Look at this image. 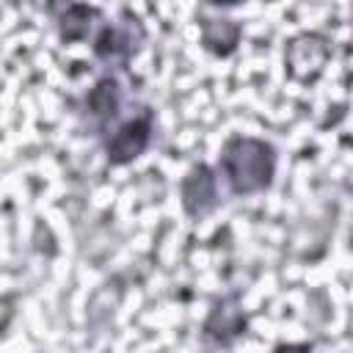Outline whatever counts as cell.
I'll return each instance as SVG.
<instances>
[{"label": "cell", "mask_w": 353, "mask_h": 353, "mask_svg": "<svg viewBox=\"0 0 353 353\" xmlns=\"http://www.w3.org/2000/svg\"><path fill=\"white\" fill-rule=\"evenodd\" d=\"M221 168L234 193H259L273 179L276 154L273 146L259 138H232L223 146Z\"/></svg>", "instance_id": "1"}, {"label": "cell", "mask_w": 353, "mask_h": 353, "mask_svg": "<svg viewBox=\"0 0 353 353\" xmlns=\"http://www.w3.org/2000/svg\"><path fill=\"white\" fill-rule=\"evenodd\" d=\"M328 55H331V50H328L323 36L301 33L287 44V55H284L287 72H290V77L309 83L323 72V66L328 63Z\"/></svg>", "instance_id": "2"}, {"label": "cell", "mask_w": 353, "mask_h": 353, "mask_svg": "<svg viewBox=\"0 0 353 353\" xmlns=\"http://www.w3.org/2000/svg\"><path fill=\"white\" fill-rule=\"evenodd\" d=\"M182 207L190 218H201L215 207V176L207 165H193L182 179Z\"/></svg>", "instance_id": "3"}, {"label": "cell", "mask_w": 353, "mask_h": 353, "mask_svg": "<svg viewBox=\"0 0 353 353\" xmlns=\"http://www.w3.org/2000/svg\"><path fill=\"white\" fill-rule=\"evenodd\" d=\"M149 143V121L146 119H135L127 121L108 143V160L113 165H124L130 160H135Z\"/></svg>", "instance_id": "4"}, {"label": "cell", "mask_w": 353, "mask_h": 353, "mask_svg": "<svg viewBox=\"0 0 353 353\" xmlns=\"http://www.w3.org/2000/svg\"><path fill=\"white\" fill-rule=\"evenodd\" d=\"M243 328H245V317H243V312H240V306H237L234 298L221 301V303L210 312V317H207V323H204V331H207L210 336L221 339V342H229V339L237 336Z\"/></svg>", "instance_id": "5"}, {"label": "cell", "mask_w": 353, "mask_h": 353, "mask_svg": "<svg viewBox=\"0 0 353 353\" xmlns=\"http://www.w3.org/2000/svg\"><path fill=\"white\" fill-rule=\"evenodd\" d=\"M240 39V25L232 19H204L201 22V44L215 55H229Z\"/></svg>", "instance_id": "6"}, {"label": "cell", "mask_w": 353, "mask_h": 353, "mask_svg": "<svg viewBox=\"0 0 353 353\" xmlns=\"http://www.w3.org/2000/svg\"><path fill=\"white\" fill-rule=\"evenodd\" d=\"M94 17V11L88 6H69L63 19H61V39L63 41H74V39H83L88 33V19Z\"/></svg>", "instance_id": "7"}, {"label": "cell", "mask_w": 353, "mask_h": 353, "mask_svg": "<svg viewBox=\"0 0 353 353\" xmlns=\"http://www.w3.org/2000/svg\"><path fill=\"white\" fill-rule=\"evenodd\" d=\"M88 108L97 116H113L116 113V85H113V80L97 83V88L88 94Z\"/></svg>", "instance_id": "8"}, {"label": "cell", "mask_w": 353, "mask_h": 353, "mask_svg": "<svg viewBox=\"0 0 353 353\" xmlns=\"http://www.w3.org/2000/svg\"><path fill=\"white\" fill-rule=\"evenodd\" d=\"M312 345H279L273 353H309Z\"/></svg>", "instance_id": "9"}]
</instances>
